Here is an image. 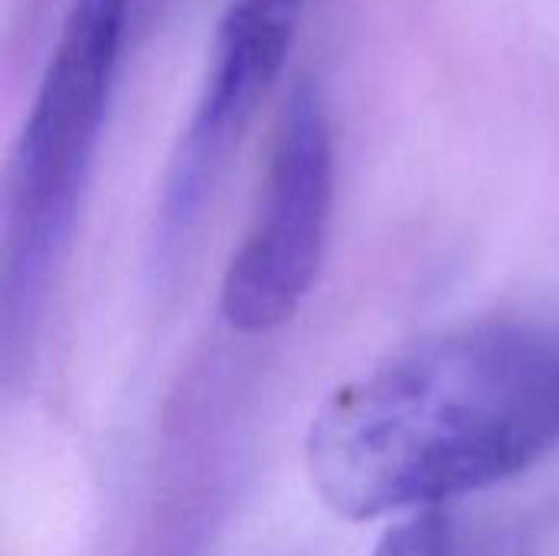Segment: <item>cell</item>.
Wrapping results in <instances>:
<instances>
[{
    "instance_id": "6da1fadb",
    "label": "cell",
    "mask_w": 559,
    "mask_h": 556,
    "mask_svg": "<svg viewBox=\"0 0 559 556\" xmlns=\"http://www.w3.org/2000/svg\"><path fill=\"white\" fill-rule=\"evenodd\" d=\"M559 446V328L475 321L400 347L337 387L305 459L347 521L439 511Z\"/></svg>"
},
{
    "instance_id": "7a4b0ae2",
    "label": "cell",
    "mask_w": 559,
    "mask_h": 556,
    "mask_svg": "<svg viewBox=\"0 0 559 556\" xmlns=\"http://www.w3.org/2000/svg\"><path fill=\"white\" fill-rule=\"evenodd\" d=\"M131 0H69L3 190L0 334L10 364L29 347L69 249L128 36Z\"/></svg>"
},
{
    "instance_id": "3957f363",
    "label": "cell",
    "mask_w": 559,
    "mask_h": 556,
    "mask_svg": "<svg viewBox=\"0 0 559 556\" xmlns=\"http://www.w3.org/2000/svg\"><path fill=\"white\" fill-rule=\"evenodd\" d=\"M334 213V134L321 95L298 85L285 102L255 216L233 252L219 311L239 334H269L305 305Z\"/></svg>"
},
{
    "instance_id": "277c9868",
    "label": "cell",
    "mask_w": 559,
    "mask_h": 556,
    "mask_svg": "<svg viewBox=\"0 0 559 556\" xmlns=\"http://www.w3.org/2000/svg\"><path fill=\"white\" fill-rule=\"evenodd\" d=\"M370 556H452V534L442 511H419L400 521Z\"/></svg>"
}]
</instances>
